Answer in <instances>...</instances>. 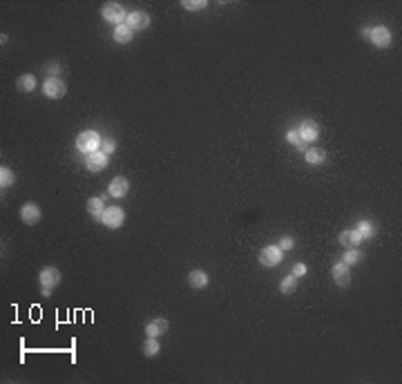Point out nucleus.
Returning <instances> with one entry per match:
<instances>
[{
  "label": "nucleus",
  "mask_w": 402,
  "mask_h": 384,
  "mask_svg": "<svg viewBox=\"0 0 402 384\" xmlns=\"http://www.w3.org/2000/svg\"><path fill=\"white\" fill-rule=\"evenodd\" d=\"M101 136H98V132L94 130H85L81 132V134L76 136V150L83 152V154H92V152H98L101 150Z\"/></svg>",
  "instance_id": "f257e3e1"
},
{
  "label": "nucleus",
  "mask_w": 402,
  "mask_h": 384,
  "mask_svg": "<svg viewBox=\"0 0 402 384\" xmlns=\"http://www.w3.org/2000/svg\"><path fill=\"white\" fill-rule=\"evenodd\" d=\"M101 14H103V18H105L107 23L117 25V27L127 20V11L123 9L121 2H105V5H103V9H101Z\"/></svg>",
  "instance_id": "f03ea898"
},
{
  "label": "nucleus",
  "mask_w": 402,
  "mask_h": 384,
  "mask_svg": "<svg viewBox=\"0 0 402 384\" xmlns=\"http://www.w3.org/2000/svg\"><path fill=\"white\" fill-rule=\"evenodd\" d=\"M38 282H40V286H43V295H49V293H52V288L61 284L59 268H54V266L43 268V270H40V275H38Z\"/></svg>",
  "instance_id": "7ed1b4c3"
},
{
  "label": "nucleus",
  "mask_w": 402,
  "mask_h": 384,
  "mask_svg": "<svg viewBox=\"0 0 402 384\" xmlns=\"http://www.w3.org/2000/svg\"><path fill=\"white\" fill-rule=\"evenodd\" d=\"M367 38H371V43L375 47H389L391 45V31L387 27H373V30H367Z\"/></svg>",
  "instance_id": "20e7f679"
},
{
  "label": "nucleus",
  "mask_w": 402,
  "mask_h": 384,
  "mask_svg": "<svg viewBox=\"0 0 402 384\" xmlns=\"http://www.w3.org/2000/svg\"><path fill=\"white\" fill-rule=\"evenodd\" d=\"M123 219H125V214H123V210L117 208V206L105 208V212L101 214V221L107 226V228H119V226L123 224Z\"/></svg>",
  "instance_id": "39448f33"
},
{
  "label": "nucleus",
  "mask_w": 402,
  "mask_h": 384,
  "mask_svg": "<svg viewBox=\"0 0 402 384\" xmlns=\"http://www.w3.org/2000/svg\"><path fill=\"white\" fill-rule=\"evenodd\" d=\"M279 262H281L279 246H266V248H262V253H259V264L262 266L271 268V266H277Z\"/></svg>",
  "instance_id": "423d86ee"
},
{
  "label": "nucleus",
  "mask_w": 402,
  "mask_h": 384,
  "mask_svg": "<svg viewBox=\"0 0 402 384\" xmlns=\"http://www.w3.org/2000/svg\"><path fill=\"white\" fill-rule=\"evenodd\" d=\"M43 92H45V96H49V98H63L65 92H67V88H65V83L61 78H47L43 85Z\"/></svg>",
  "instance_id": "0eeeda50"
},
{
  "label": "nucleus",
  "mask_w": 402,
  "mask_h": 384,
  "mask_svg": "<svg viewBox=\"0 0 402 384\" xmlns=\"http://www.w3.org/2000/svg\"><path fill=\"white\" fill-rule=\"evenodd\" d=\"M125 25L130 30H146L148 25H150V16L143 14V11H130Z\"/></svg>",
  "instance_id": "6e6552de"
},
{
  "label": "nucleus",
  "mask_w": 402,
  "mask_h": 384,
  "mask_svg": "<svg viewBox=\"0 0 402 384\" xmlns=\"http://www.w3.org/2000/svg\"><path fill=\"white\" fill-rule=\"evenodd\" d=\"M85 166H88V170H92V172H98V170H103V168L107 166V154L105 152H92V154H88L85 156Z\"/></svg>",
  "instance_id": "1a4fd4ad"
},
{
  "label": "nucleus",
  "mask_w": 402,
  "mask_h": 384,
  "mask_svg": "<svg viewBox=\"0 0 402 384\" xmlns=\"http://www.w3.org/2000/svg\"><path fill=\"white\" fill-rule=\"evenodd\" d=\"M165 331H168V320H163V317H155L152 322L146 324V335H150V337L165 335Z\"/></svg>",
  "instance_id": "9d476101"
},
{
  "label": "nucleus",
  "mask_w": 402,
  "mask_h": 384,
  "mask_svg": "<svg viewBox=\"0 0 402 384\" xmlns=\"http://www.w3.org/2000/svg\"><path fill=\"white\" fill-rule=\"evenodd\" d=\"M333 279H335V284H338V286H349V282H351L349 264H344V262L335 264V266H333Z\"/></svg>",
  "instance_id": "9b49d317"
},
{
  "label": "nucleus",
  "mask_w": 402,
  "mask_h": 384,
  "mask_svg": "<svg viewBox=\"0 0 402 384\" xmlns=\"http://www.w3.org/2000/svg\"><path fill=\"white\" fill-rule=\"evenodd\" d=\"M297 132H300L302 141H315V139L320 136V125H317L315 121H310V118H309V121L302 123V127H300Z\"/></svg>",
  "instance_id": "f8f14e48"
},
{
  "label": "nucleus",
  "mask_w": 402,
  "mask_h": 384,
  "mask_svg": "<svg viewBox=\"0 0 402 384\" xmlns=\"http://www.w3.org/2000/svg\"><path fill=\"white\" fill-rule=\"evenodd\" d=\"M20 219H23L25 224L34 226L36 221L40 219V208L36 204H25L23 208H20Z\"/></svg>",
  "instance_id": "ddd939ff"
},
{
  "label": "nucleus",
  "mask_w": 402,
  "mask_h": 384,
  "mask_svg": "<svg viewBox=\"0 0 402 384\" xmlns=\"http://www.w3.org/2000/svg\"><path fill=\"white\" fill-rule=\"evenodd\" d=\"M107 190H110L112 197H125L127 190H130V183H127L125 177H117V179H112V183Z\"/></svg>",
  "instance_id": "4468645a"
},
{
  "label": "nucleus",
  "mask_w": 402,
  "mask_h": 384,
  "mask_svg": "<svg viewBox=\"0 0 402 384\" xmlns=\"http://www.w3.org/2000/svg\"><path fill=\"white\" fill-rule=\"evenodd\" d=\"M340 243H342V246H349V248H355V246L362 243V235H360L358 230H344V233L340 235Z\"/></svg>",
  "instance_id": "2eb2a0df"
},
{
  "label": "nucleus",
  "mask_w": 402,
  "mask_h": 384,
  "mask_svg": "<svg viewBox=\"0 0 402 384\" xmlns=\"http://www.w3.org/2000/svg\"><path fill=\"white\" fill-rule=\"evenodd\" d=\"M188 282L192 288H206L208 286V275L204 270H192L188 275Z\"/></svg>",
  "instance_id": "dca6fc26"
},
{
  "label": "nucleus",
  "mask_w": 402,
  "mask_h": 384,
  "mask_svg": "<svg viewBox=\"0 0 402 384\" xmlns=\"http://www.w3.org/2000/svg\"><path fill=\"white\" fill-rule=\"evenodd\" d=\"M132 36H134V34H132V30H130V27H127L125 23H123V25H119L117 30H114V40H117V43H121V45L130 43V40H132Z\"/></svg>",
  "instance_id": "f3484780"
},
{
  "label": "nucleus",
  "mask_w": 402,
  "mask_h": 384,
  "mask_svg": "<svg viewBox=\"0 0 402 384\" xmlns=\"http://www.w3.org/2000/svg\"><path fill=\"white\" fill-rule=\"evenodd\" d=\"M16 85H18L20 92H31V89L36 88V76L34 74H23V76L16 81Z\"/></svg>",
  "instance_id": "a211bd4d"
},
{
  "label": "nucleus",
  "mask_w": 402,
  "mask_h": 384,
  "mask_svg": "<svg viewBox=\"0 0 402 384\" xmlns=\"http://www.w3.org/2000/svg\"><path fill=\"white\" fill-rule=\"evenodd\" d=\"M88 212L92 214V217H98V219H101V214L105 212V206H103V199H101V197H92V199H88Z\"/></svg>",
  "instance_id": "6ab92c4d"
},
{
  "label": "nucleus",
  "mask_w": 402,
  "mask_h": 384,
  "mask_svg": "<svg viewBox=\"0 0 402 384\" xmlns=\"http://www.w3.org/2000/svg\"><path fill=\"white\" fill-rule=\"evenodd\" d=\"M306 161H309L310 166H320V163L326 161V152L320 150V148H313V150L306 152Z\"/></svg>",
  "instance_id": "aec40b11"
},
{
  "label": "nucleus",
  "mask_w": 402,
  "mask_h": 384,
  "mask_svg": "<svg viewBox=\"0 0 402 384\" xmlns=\"http://www.w3.org/2000/svg\"><path fill=\"white\" fill-rule=\"evenodd\" d=\"M159 351H161V346H159V342H156V337H148V340L143 342V353H146L148 357H155Z\"/></svg>",
  "instance_id": "412c9836"
},
{
  "label": "nucleus",
  "mask_w": 402,
  "mask_h": 384,
  "mask_svg": "<svg viewBox=\"0 0 402 384\" xmlns=\"http://www.w3.org/2000/svg\"><path fill=\"white\" fill-rule=\"evenodd\" d=\"M14 183V172L9 170V168H0V185H2V190L5 188H9V185Z\"/></svg>",
  "instance_id": "4be33fe9"
},
{
  "label": "nucleus",
  "mask_w": 402,
  "mask_h": 384,
  "mask_svg": "<svg viewBox=\"0 0 402 384\" xmlns=\"http://www.w3.org/2000/svg\"><path fill=\"white\" fill-rule=\"evenodd\" d=\"M295 286H297V282H295V275H288V277H284V279H281V284H279V291H281V293H293V291H295Z\"/></svg>",
  "instance_id": "5701e85b"
},
{
  "label": "nucleus",
  "mask_w": 402,
  "mask_h": 384,
  "mask_svg": "<svg viewBox=\"0 0 402 384\" xmlns=\"http://www.w3.org/2000/svg\"><path fill=\"white\" fill-rule=\"evenodd\" d=\"M184 7L190 11H201L208 7V2H206V0H184Z\"/></svg>",
  "instance_id": "b1692460"
},
{
  "label": "nucleus",
  "mask_w": 402,
  "mask_h": 384,
  "mask_svg": "<svg viewBox=\"0 0 402 384\" xmlns=\"http://www.w3.org/2000/svg\"><path fill=\"white\" fill-rule=\"evenodd\" d=\"M362 259V253L358 248H351L349 253H344V264H358Z\"/></svg>",
  "instance_id": "393cba45"
},
{
  "label": "nucleus",
  "mask_w": 402,
  "mask_h": 384,
  "mask_svg": "<svg viewBox=\"0 0 402 384\" xmlns=\"http://www.w3.org/2000/svg\"><path fill=\"white\" fill-rule=\"evenodd\" d=\"M358 233L362 235V239H364V237H373V235H375V230H373V226L369 224V221H360V224H358Z\"/></svg>",
  "instance_id": "a878e982"
},
{
  "label": "nucleus",
  "mask_w": 402,
  "mask_h": 384,
  "mask_svg": "<svg viewBox=\"0 0 402 384\" xmlns=\"http://www.w3.org/2000/svg\"><path fill=\"white\" fill-rule=\"evenodd\" d=\"M286 141H288V143H293V146H295V148H304V141H302L300 132H288V134H286Z\"/></svg>",
  "instance_id": "bb28decb"
},
{
  "label": "nucleus",
  "mask_w": 402,
  "mask_h": 384,
  "mask_svg": "<svg viewBox=\"0 0 402 384\" xmlns=\"http://www.w3.org/2000/svg\"><path fill=\"white\" fill-rule=\"evenodd\" d=\"M47 74H49V78H59L61 65H59V63H49V65H47Z\"/></svg>",
  "instance_id": "cd10ccee"
},
{
  "label": "nucleus",
  "mask_w": 402,
  "mask_h": 384,
  "mask_svg": "<svg viewBox=\"0 0 402 384\" xmlns=\"http://www.w3.org/2000/svg\"><path fill=\"white\" fill-rule=\"evenodd\" d=\"M114 150H117V146H114V141H101V152H105L107 156H110Z\"/></svg>",
  "instance_id": "c85d7f7f"
},
{
  "label": "nucleus",
  "mask_w": 402,
  "mask_h": 384,
  "mask_svg": "<svg viewBox=\"0 0 402 384\" xmlns=\"http://www.w3.org/2000/svg\"><path fill=\"white\" fill-rule=\"evenodd\" d=\"M293 246H295L293 237H281V241H279V250H291Z\"/></svg>",
  "instance_id": "c756f323"
},
{
  "label": "nucleus",
  "mask_w": 402,
  "mask_h": 384,
  "mask_svg": "<svg viewBox=\"0 0 402 384\" xmlns=\"http://www.w3.org/2000/svg\"><path fill=\"white\" fill-rule=\"evenodd\" d=\"M293 275H295V277H304V275H306V266H304V264H297V266L293 268Z\"/></svg>",
  "instance_id": "7c9ffc66"
}]
</instances>
